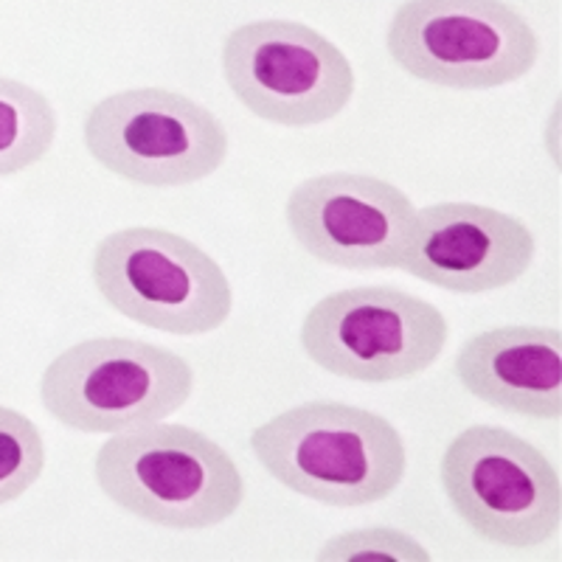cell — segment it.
Wrapping results in <instances>:
<instances>
[{"label": "cell", "mask_w": 562, "mask_h": 562, "mask_svg": "<svg viewBox=\"0 0 562 562\" xmlns=\"http://www.w3.org/2000/svg\"><path fill=\"white\" fill-rule=\"evenodd\" d=\"M315 560L329 562H430L425 546L403 529H389V526H374V529H355L333 537L321 546Z\"/></svg>", "instance_id": "cell-15"}, {"label": "cell", "mask_w": 562, "mask_h": 562, "mask_svg": "<svg viewBox=\"0 0 562 562\" xmlns=\"http://www.w3.org/2000/svg\"><path fill=\"white\" fill-rule=\"evenodd\" d=\"M194 371L180 355L135 338H90L48 363L40 380L45 411L79 434L167 419L192 400Z\"/></svg>", "instance_id": "cell-4"}, {"label": "cell", "mask_w": 562, "mask_h": 562, "mask_svg": "<svg viewBox=\"0 0 562 562\" xmlns=\"http://www.w3.org/2000/svg\"><path fill=\"white\" fill-rule=\"evenodd\" d=\"M385 48L419 82L492 90L529 77L540 37L506 0H405L391 18Z\"/></svg>", "instance_id": "cell-5"}, {"label": "cell", "mask_w": 562, "mask_h": 562, "mask_svg": "<svg viewBox=\"0 0 562 562\" xmlns=\"http://www.w3.org/2000/svg\"><path fill=\"white\" fill-rule=\"evenodd\" d=\"M93 473L119 509L160 529H211L245 501L237 461L211 436L164 419L113 434L99 448Z\"/></svg>", "instance_id": "cell-2"}, {"label": "cell", "mask_w": 562, "mask_h": 562, "mask_svg": "<svg viewBox=\"0 0 562 562\" xmlns=\"http://www.w3.org/2000/svg\"><path fill=\"white\" fill-rule=\"evenodd\" d=\"M231 93L262 122L318 127L355 97V68L333 40L295 20H254L223 45Z\"/></svg>", "instance_id": "cell-9"}, {"label": "cell", "mask_w": 562, "mask_h": 562, "mask_svg": "<svg viewBox=\"0 0 562 562\" xmlns=\"http://www.w3.org/2000/svg\"><path fill=\"white\" fill-rule=\"evenodd\" d=\"M85 147L99 167L135 186L178 189L211 178L228 158V130L194 99L167 88H130L85 119Z\"/></svg>", "instance_id": "cell-8"}, {"label": "cell", "mask_w": 562, "mask_h": 562, "mask_svg": "<svg viewBox=\"0 0 562 562\" xmlns=\"http://www.w3.org/2000/svg\"><path fill=\"white\" fill-rule=\"evenodd\" d=\"M93 284L104 304L155 333H217L231 318L234 290L214 256L164 228H122L99 239Z\"/></svg>", "instance_id": "cell-3"}, {"label": "cell", "mask_w": 562, "mask_h": 562, "mask_svg": "<svg viewBox=\"0 0 562 562\" xmlns=\"http://www.w3.org/2000/svg\"><path fill=\"white\" fill-rule=\"evenodd\" d=\"M537 239L515 214L479 203H436L414 214L400 270L448 290L479 295L529 273Z\"/></svg>", "instance_id": "cell-11"}, {"label": "cell", "mask_w": 562, "mask_h": 562, "mask_svg": "<svg viewBox=\"0 0 562 562\" xmlns=\"http://www.w3.org/2000/svg\"><path fill=\"white\" fill-rule=\"evenodd\" d=\"M448 338V318L436 304L385 284L326 295L301 326L304 355L326 374L358 383L425 374Z\"/></svg>", "instance_id": "cell-7"}, {"label": "cell", "mask_w": 562, "mask_h": 562, "mask_svg": "<svg viewBox=\"0 0 562 562\" xmlns=\"http://www.w3.org/2000/svg\"><path fill=\"white\" fill-rule=\"evenodd\" d=\"M439 479L456 515L486 543L535 549L560 535V473L512 430L495 425L461 430L441 456Z\"/></svg>", "instance_id": "cell-6"}, {"label": "cell", "mask_w": 562, "mask_h": 562, "mask_svg": "<svg viewBox=\"0 0 562 562\" xmlns=\"http://www.w3.org/2000/svg\"><path fill=\"white\" fill-rule=\"evenodd\" d=\"M45 470L40 428L20 411L0 405V506L26 495Z\"/></svg>", "instance_id": "cell-14"}, {"label": "cell", "mask_w": 562, "mask_h": 562, "mask_svg": "<svg viewBox=\"0 0 562 562\" xmlns=\"http://www.w3.org/2000/svg\"><path fill=\"white\" fill-rule=\"evenodd\" d=\"M456 378L481 403L529 419L562 416V335L557 326H495L456 355Z\"/></svg>", "instance_id": "cell-12"}, {"label": "cell", "mask_w": 562, "mask_h": 562, "mask_svg": "<svg viewBox=\"0 0 562 562\" xmlns=\"http://www.w3.org/2000/svg\"><path fill=\"white\" fill-rule=\"evenodd\" d=\"M416 205L374 175L326 172L288 198V225L313 259L344 270H400Z\"/></svg>", "instance_id": "cell-10"}, {"label": "cell", "mask_w": 562, "mask_h": 562, "mask_svg": "<svg viewBox=\"0 0 562 562\" xmlns=\"http://www.w3.org/2000/svg\"><path fill=\"white\" fill-rule=\"evenodd\" d=\"M57 110L32 85L0 77V178L26 172L52 153Z\"/></svg>", "instance_id": "cell-13"}, {"label": "cell", "mask_w": 562, "mask_h": 562, "mask_svg": "<svg viewBox=\"0 0 562 562\" xmlns=\"http://www.w3.org/2000/svg\"><path fill=\"white\" fill-rule=\"evenodd\" d=\"M250 450L281 486L335 509L385 501L408 470L403 436L385 416L333 400L270 416L250 434Z\"/></svg>", "instance_id": "cell-1"}]
</instances>
